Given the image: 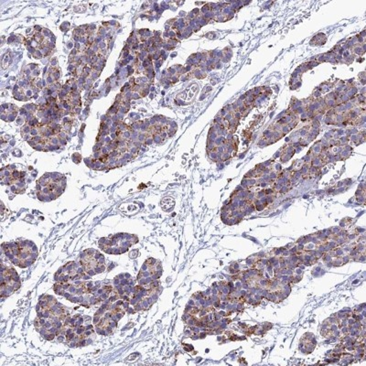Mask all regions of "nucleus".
I'll list each match as a JSON object with an SVG mask.
<instances>
[{
	"label": "nucleus",
	"instance_id": "1",
	"mask_svg": "<svg viewBox=\"0 0 366 366\" xmlns=\"http://www.w3.org/2000/svg\"><path fill=\"white\" fill-rule=\"evenodd\" d=\"M55 291L67 300L83 305H99L114 297L115 289L111 285L94 282L89 280L83 267L76 263H68L56 274Z\"/></svg>",
	"mask_w": 366,
	"mask_h": 366
},
{
	"label": "nucleus",
	"instance_id": "2",
	"mask_svg": "<svg viewBox=\"0 0 366 366\" xmlns=\"http://www.w3.org/2000/svg\"><path fill=\"white\" fill-rule=\"evenodd\" d=\"M70 316L66 307L52 296H42L37 306L35 328L44 339L53 340L63 334Z\"/></svg>",
	"mask_w": 366,
	"mask_h": 366
},
{
	"label": "nucleus",
	"instance_id": "3",
	"mask_svg": "<svg viewBox=\"0 0 366 366\" xmlns=\"http://www.w3.org/2000/svg\"><path fill=\"white\" fill-rule=\"evenodd\" d=\"M126 314V306L122 302L110 301L101 308L95 315L94 325L98 334L101 335L112 334L117 327L118 322Z\"/></svg>",
	"mask_w": 366,
	"mask_h": 366
},
{
	"label": "nucleus",
	"instance_id": "4",
	"mask_svg": "<svg viewBox=\"0 0 366 366\" xmlns=\"http://www.w3.org/2000/svg\"><path fill=\"white\" fill-rule=\"evenodd\" d=\"M95 325H92L89 317L76 315L73 319L69 320L61 334L66 336V342L68 345L78 347L86 345L89 338L95 334Z\"/></svg>",
	"mask_w": 366,
	"mask_h": 366
},
{
	"label": "nucleus",
	"instance_id": "5",
	"mask_svg": "<svg viewBox=\"0 0 366 366\" xmlns=\"http://www.w3.org/2000/svg\"><path fill=\"white\" fill-rule=\"evenodd\" d=\"M2 249L7 258L14 264L22 269L35 263L38 256V250L35 244L30 241L11 242L3 244Z\"/></svg>",
	"mask_w": 366,
	"mask_h": 366
},
{
	"label": "nucleus",
	"instance_id": "6",
	"mask_svg": "<svg viewBox=\"0 0 366 366\" xmlns=\"http://www.w3.org/2000/svg\"><path fill=\"white\" fill-rule=\"evenodd\" d=\"M139 238L129 233H117L99 241L100 249L110 255H120L128 251L132 246L137 243Z\"/></svg>",
	"mask_w": 366,
	"mask_h": 366
},
{
	"label": "nucleus",
	"instance_id": "7",
	"mask_svg": "<svg viewBox=\"0 0 366 366\" xmlns=\"http://www.w3.org/2000/svg\"><path fill=\"white\" fill-rule=\"evenodd\" d=\"M66 188V179L60 174H46L38 182V196L41 200H53L60 196Z\"/></svg>",
	"mask_w": 366,
	"mask_h": 366
},
{
	"label": "nucleus",
	"instance_id": "8",
	"mask_svg": "<svg viewBox=\"0 0 366 366\" xmlns=\"http://www.w3.org/2000/svg\"><path fill=\"white\" fill-rule=\"evenodd\" d=\"M80 264L87 275L95 276L105 271V258L95 249L86 250L80 256Z\"/></svg>",
	"mask_w": 366,
	"mask_h": 366
},
{
	"label": "nucleus",
	"instance_id": "9",
	"mask_svg": "<svg viewBox=\"0 0 366 366\" xmlns=\"http://www.w3.org/2000/svg\"><path fill=\"white\" fill-rule=\"evenodd\" d=\"M21 288V280L12 267L2 264L1 271V298L8 297Z\"/></svg>",
	"mask_w": 366,
	"mask_h": 366
},
{
	"label": "nucleus",
	"instance_id": "10",
	"mask_svg": "<svg viewBox=\"0 0 366 366\" xmlns=\"http://www.w3.org/2000/svg\"><path fill=\"white\" fill-rule=\"evenodd\" d=\"M157 286L154 283L146 284V285H140L135 289L133 298L131 300V304L137 311L142 309H148V306L146 302L151 298H154L155 293L157 291Z\"/></svg>",
	"mask_w": 366,
	"mask_h": 366
},
{
	"label": "nucleus",
	"instance_id": "11",
	"mask_svg": "<svg viewBox=\"0 0 366 366\" xmlns=\"http://www.w3.org/2000/svg\"><path fill=\"white\" fill-rule=\"evenodd\" d=\"M160 271L162 269H160L159 262L153 258L148 259L140 270L137 280L140 285L151 284L152 281L156 280V278H159Z\"/></svg>",
	"mask_w": 366,
	"mask_h": 366
}]
</instances>
